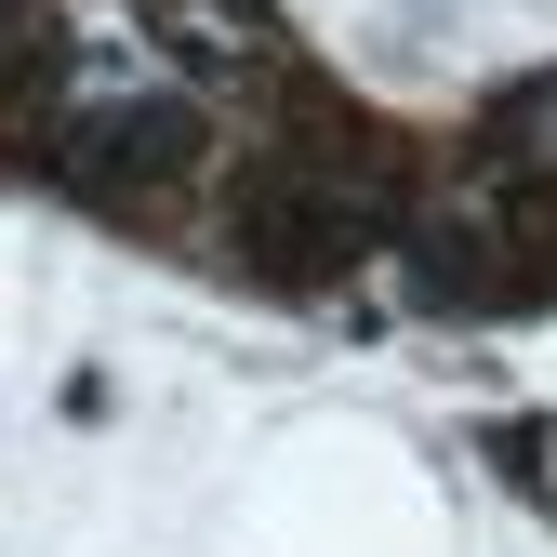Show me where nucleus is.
Masks as SVG:
<instances>
[{
  "label": "nucleus",
  "instance_id": "1",
  "mask_svg": "<svg viewBox=\"0 0 557 557\" xmlns=\"http://www.w3.org/2000/svg\"><path fill=\"white\" fill-rule=\"evenodd\" d=\"M372 239H398V199L372 173H332V160H265L239 186V265L278 278V293H332Z\"/></svg>",
  "mask_w": 557,
  "mask_h": 557
},
{
  "label": "nucleus",
  "instance_id": "2",
  "mask_svg": "<svg viewBox=\"0 0 557 557\" xmlns=\"http://www.w3.org/2000/svg\"><path fill=\"white\" fill-rule=\"evenodd\" d=\"M66 186L81 199H107V213H147L160 186H186L199 173V107L186 94H107V107H81L66 120Z\"/></svg>",
  "mask_w": 557,
  "mask_h": 557
},
{
  "label": "nucleus",
  "instance_id": "3",
  "mask_svg": "<svg viewBox=\"0 0 557 557\" xmlns=\"http://www.w3.org/2000/svg\"><path fill=\"white\" fill-rule=\"evenodd\" d=\"M53 94H66V27H53V0H0V133H27Z\"/></svg>",
  "mask_w": 557,
  "mask_h": 557
}]
</instances>
